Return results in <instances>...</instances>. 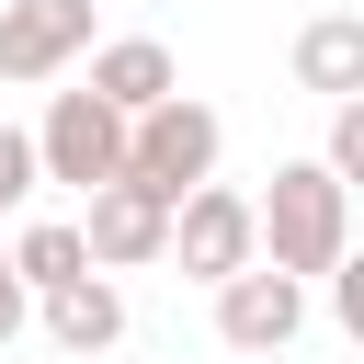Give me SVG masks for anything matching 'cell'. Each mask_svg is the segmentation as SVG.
I'll return each instance as SVG.
<instances>
[{"label":"cell","instance_id":"obj_11","mask_svg":"<svg viewBox=\"0 0 364 364\" xmlns=\"http://www.w3.org/2000/svg\"><path fill=\"white\" fill-rule=\"evenodd\" d=\"M80 273H91V250H80L68 216H34V228L11 239V284H23V296H57V284H80Z\"/></svg>","mask_w":364,"mask_h":364},{"label":"cell","instance_id":"obj_1","mask_svg":"<svg viewBox=\"0 0 364 364\" xmlns=\"http://www.w3.org/2000/svg\"><path fill=\"white\" fill-rule=\"evenodd\" d=\"M250 239L273 250L262 273H284V284L341 273V262H353V193H341L318 159H284V171H273V193L250 205Z\"/></svg>","mask_w":364,"mask_h":364},{"label":"cell","instance_id":"obj_10","mask_svg":"<svg viewBox=\"0 0 364 364\" xmlns=\"http://www.w3.org/2000/svg\"><path fill=\"white\" fill-rule=\"evenodd\" d=\"M114 330H125V296H114L102 273H80V284L46 296V341H57V353H102Z\"/></svg>","mask_w":364,"mask_h":364},{"label":"cell","instance_id":"obj_3","mask_svg":"<svg viewBox=\"0 0 364 364\" xmlns=\"http://www.w3.org/2000/svg\"><path fill=\"white\" fill-rule=\"evenodd\" d=\"M34 182H68V193L125 182V114H102L91 91H57L34 125Z\"/></svg>","mask_w":364,"mask_h":364},{"label":"cell","instance_id":"obj_14","mask_svg":"<svg viewBox=\"0 0 364 364\" xmlns=\"http://www.w3.org/2000/svg\"><path fill=\"white\" fill-rule=\"evenodd\" d=\"M23 330V284H11V250H0V341Z\"/></svg>","mask_w":364,"mask_h":364},{"label":"cell","instance_id":"obj_13","mask_svg":"<svg viewBox=\"0 0 364 364\" xmlns=\"http://www.w3.org/2000/svg\"><path fill=\"white\" fill-rule=\"evenodd\" d=\"M11 205H34V136L23 125H0V216Z\"/></svg>","mask_w":364,"mask_h":364},{"label":"cell","instance_id":"obj_4","mask_svg":"<svg viewBox=\"0 0 364 364\" xmlns=\"http://www.w3.org/2000/svg\"><path fill=\"white\" fill-rule=\"evenodd\" d=\"M171 262H182L193 284H228V273H250V262H262V239H250V193H228V182L182 193V205H171Z\"/></svg>","mask_w":364,"mask_h":364},{"label":"cell","instance_id":"obj_8","mask_svg":"<svg viewBox=\"0 0 364 364\" xmlns=\"http://www.w3.org/2000/svg\"><path fill=\"white\" fill-rule=\"evenodd\" d=\"M171 91H182V68H171L159 34H114V46H91V102H102V114L136 125V114H159Z\"/></svg>","mask_w":364,"mask_h":364},{"label":"cell","instance_id":"obj_2","mask_svg":"<svg viewBox=\"0 0 364 364\" xmlns=\"http://www.w3.org/2000/svg\"><path fill=\"white\" fill-rule=\"evenodd\" d=\"M216 148H228V125L205 114V102H159V114H136L125 125V182L136 193H159V205H182V193H205L216 182Z\"/></svg>","mask_w":364,"mask_h":364},{"label":"cell","instance_id":"obj_9","mask_svg":"<svg viewBox=\"0 0 364 364\" xmlns=\"http://www.w3.org/2000/svg\"><path fill=\"white\" fill-rule=\"evenodd\" d=\"M296 80L330 91V102H353V91H364V23H353V11L307 23V34H296Z\"/></svg>","mask_w":364,"mask_h":364},{"label":"cell","instance_id":"obj_6","mask_svg":"<svg viewBox=\"0 0 364 364\" xmlns=\"http://www.w3.org/2000/svg\"><path fill=\"white\" fill-rule=\"evenodd\" d=\"M91 46V0H0V80H57Z\"/></svg>","mask_w":364,"mask_h":364},{"label":"cell","instance_id":"obj_7","mask_svg":"<svg viewBox=\"0 0 364 364\" xmlns=\"http://www.w3.org/2000/svg\"><path fill=\"white\" fill-rule=\"evenodd\" d=\"M216 330H228V353H284L296 330H307V284H284V273H228L216 284Z\"/></svg>","mask_w":364,"mask_h":364},{"label":"cell","instance_id":"obj_12","mask_svg":"<svg viewBox=\"0 0 364 364\" xmlns=\"http://www.w3.org/2000/svg\"><path fill=\"white\" fill-rule=\"evenodd\" d=\"M318 171H330L341 193L364 182V102H330V159H318Z\"/></svg>","mask_w":364,"mask_h":364},{"label":"cell","instance_id":"obj_5","mask_svg":"<svg viewBox=\"0 0 364 364\" xmlns=\"http://www.w3.org/2000/svg\"><path fill=\"white\" fill-rule=\"evenodd\" d=\"M80 250H91V273H136V262L171 250V205L136 193V182H102L91 216H80Z\"/></svg>","mask_w":364,"mask_h":364}]
</instances>
